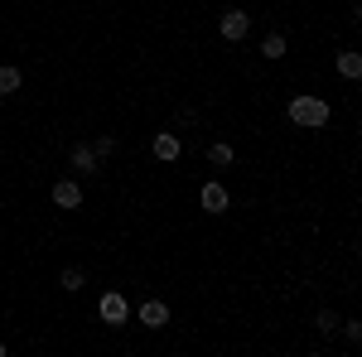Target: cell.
I'll use <instances>...</instances> for the list:
<instances>
[{"label": "cell", "instance_id": "5b68a950", "mask_svg": "<svg viewBox=\"0 0 362 357\" xmlns=\"http://www.w3.org/2000/svg\"><path fill=\"white\" fill-rule=\"evenodd\" d=\"M150 155H155V160H165V165H174V160L184 155V140L174 136V131H160V136L150 140Z\"/></svg>", "mask_w": 362, "mask_h": 357}, {"label": "cell", "instance_id": "3957f363", "mask_svg": "<svg viewBox=\"0 0 362 357\" xmlns=\"http://www.w3.org/2000/svg\"><path fill=\"white\" fill-rule=\"evenodd\" d=\"M97 314H102V324H112V329H121V324L131 319V304H126V295H116V290H107V295H102V304H97Z\"/></svg>", "mask_w": 362, "mask_h": 357}, {"label": "cell", "instance_id": "8992f818", "mask_svg": "<svg viewBox=\"0 0 362 357\" xmlns=\"http://www.w3.org/2000/svg\"><path fill=\"white\" fill-rule=\"evenodd\" d=\"M68 165L78 169V174H97V165H102V160H97V150H92L87 140H78V145L68 150Z\"/></svg>", "mask_w": 362, "mask_h": 357}, {"label": "cell", "instance_id": "5bb4252c", "mask_svg": "<svg viewBox=\"0 0 362 357\" xmlns=\"http://www.w3.org/2000/svg\"><path fill=\"white\" fill-rule=\"evenodd\" d=\"M314 324H319V333H324V338H329V333H338V314H334V309H324V314H319V319H314Z\"/></svg>", "mask_w": 362, "mask_h": 357}, {"label": "cell", "instance_id": "2e32d148", "mask_svg": "<svg viewBox=\"0 0 362 357\" xmlns=\"http://www.w3.org/2000/svg\"><path fill=\"white\" fill-rule=\"evenodd\" d=\"M338 329L348 333V343H362V324L358 319H338Z\"/></svg>", "mask_w": 362, "mask_h": 357}, {"label": "cell", "instance_id": "52a82bcc", "mask_svg": "<svg viewBox=\"0 0 362 357\" xmlns=\"http://www.w3.org/2000/svg\"><path fill=\"white\" fill-rule=\"evenodd\" d=\"M198 203H203V213H227V203H232V198H227V189L218 184V179H213V184H203Z\"/></svg>", "mask_w": 362, "mask_h": 357}, {"label": "cell", "instance_id": "6da1fadb", "mask_svg": "<svg viewBox=\"0 0 362 357\" xmlns=\"http://www.w3.org/2000/svg\"><path fill=\"white\" fill-rule=\"evenodd\" d=\"M290 121L295 126H305V131H324L329 121H334V107L324 102V97H314V92H300V97H290Z\"/></svg>", "mask_w": 362, "mask_h": 357}, {"label": "cell", "instance_id": "4fadbf2b", "mask_svg": "<svg viewBox=\"0 0 362 357\" xmlns=\"http://www.w3.org/2000/svg\"><path fill=\"white\" fill-rule=\"evenodd\" d=\"M208 160H213V165H232L237 155H232V145H227V140H218V145H208Z\"/></svg>", "mask_w": 362, "mask_h": 357}, {"label": "cell", "instance_id": "277c9868", "mask_svg": "<svg viewBox=\"0 0 362 357\" xmlns=\"http://www.w3.org/2000/svg\"><path fill=\"white\" fill-rule=\"evenodd\" d=\"M49 198H54V208H63V213H78L83 208V184L78 179H58Z\"/></svg>", "mask_w": 362, "mask_h": 357}, {"label": "cell", "instance_id": "7a4b0ae2", "mask_svg": "<svg viewBox=\"0 0 362 357\" xmlns=\"http://www.w3.org/2000/svg\"><path fill=\"white\" fill-rule=\"evenodd\" d=\"M218 34H223L227 44H242L251 34V15L247 10H223V20H218Z\"/></svg>", "mask_w": 362, "mask_h": 357}, {"label": "cell", "instance_id": "ba28073f", "mask_svg": "<svg viewBox=\"0 0 362 357\" xmlns=\"http://www.w3.org/2000/svg\"><path fill=\"white\" fill-rule=\"evenodd\" d=\"M140 324H145V329H165L169 324V304L165 300H145L140 304Z\"/></svg>", "mask_w": 362, "mask_h": 357}, {"label": "cell", "instance_id": "9a60e30c", "mask_svg": "<svg viewBox=\"0 0 362 357\" xmlns=\"http://www.w3.org/2000/svg\"><path fill=\"white\" fill-rule=\"evenodd\" d=\"M92 150H97V160H112V155H116V140L102 136V140H92Z\"/></svg>", "mask_w": 362, "mask_h": 357}, {"label": "cell", "instance_id": "e0dca14e", "mask_svg": "<svg viewBox=\"0 0 362 357\" xmlns=\"http://www.w3.org/2000/svg\"><path fill=\"white\" fill-rule=\"evenodd\" d=\"M0 357H5V343H0Z\"/></svg>", "mask_w": 362, "mask_h": 357}, {"label": "cell", "instance_id": "8fae6325", "mask_svg": "<svg viewBox=\"0 0 362 357\" xmlns=\"http://www.w3.org/2000/svg\"><path fill=\"white\" fill-rule=\"evenodd\" d=\"M338 73L353 83V78H362V58L358 54H338Z\"/></svg>", "mask_w": 362, "mask_h": 357}, {"label": "cell", "instance_id": "7c38bea8", "mask_svg": "<svg viewBox=\"0 0 362 357\" xmlns=\"http://www.w3.org/2000/svg\"><path fill=\"white\" fill-rule=\"evenodd\" d=\"M58 285H63L68 295H78V290H83V271H78V266H68V271L58 275Z\"/></svg>", "mask_w": 362, "mask_h": 357}, {"label": "cell", "instance_id": "9c48e42d", "mask_svg": "<svg viewBox=\"0 0 362 357\" xmlns=\"http://www.w3.org/2000/svg\"><path fill=\"white\" fill-rule=\"evenodd\" d=\"M261 58H266V63H280V58H285V34H266V39H261Z\"/></svg>", "mask_w": 362, "mask_h": 357}, {"label": "cell", "instance_id": "30bf717a", "mask_svg": "<svg viewBox=\"0 0 362 357\" xmlns=\"http://www.w3.org/2000/svg\"><path fill=\"white\" fill-rule=\"evenodd\" d=\"M20 83H25V73H20V68H10V63H0V97L20 92Z\"/></svg>", "mask_w": 362, "mask_h": 357}]
</instances>
